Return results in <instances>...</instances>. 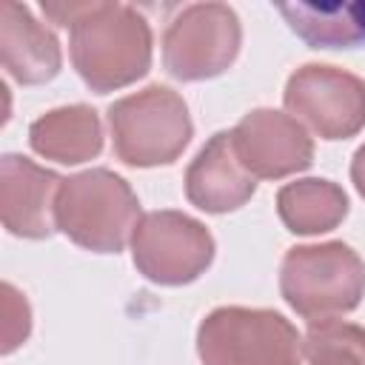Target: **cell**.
Here are the masks:
<instances>
[{
    "instance_id": "1",
    "label": "cell",
    "mask_w": 365,
    "mask_h": 365,
    "mask_svg": "<svg viewBox=\"0 0 365 365\" xmlns=\"http://www.w3.org/2000/svg\"><path fill=\"white\" fill-rule=\"evenodd\" d=\"M46 17L71 29V63L100 94L123 88L151 66V29L123 3H43Z\"/></svg>"
},
{
    "instance_id": "2",
    "label": "cell",
    "mask_w": 365,
    "mask_h": 365,
    "mask_svg": "<svg viewBox=\"0 0 365 365\" xmlns=\"http://www.w3.org/2000/svg\"><path fill=\"white\" fill-rule=\"evenodd\" d=\"M54 222L80 248L117 254L140 222V202L120 174L88 168L63 180L54 202Z\"/></svg>"
},
{
    "instance_id": "3",
    "label": "cell",
    "mask_w": 365,
    "mask_h": 365,
    "mask_svg": "<svg viewBox=\"0 0 365 365\" xmlns=\"http://www.w3.org/2000/svg\"><path fill=\"white\" fill-rule=\"evenodd\" d=\"M279 291L302 319H331L359 305L365 262L345 242L294 245L279 265Z\"/></svg>"
},
{
    "instance_id": "4",
    "label": "cell",
    "mask_w": 365,
    "mask_h": 365,
    "mask_svg": "<svg viewBox=\"0 0 365 365\" xmlns=\"http://www.w3.org/2000/svg\"><path fill=\"white\" fill-rule=\"evenodd\" d=\"M202 365H302V336L277 311L222 305L197 331Z\"/></svg>"
},
{
    "instance_id": "5",
    "label": "cell",
    "mask_w": 365,
    "mask_h": 365,
    "mask_svg": "<svg viewBox=\"0 0 365 365\" xmlns=\"http://www.w3.org/2000/svg\"><path fill=\"white\" fill-rule=\"evenodd\" d=\"M114 154L134 168L174 163L191 140V117L168 86H148L108 108Z\"/></svg>"
},
{
    "instance_id": "6",
    "label": "cell",
    "mask_w": 365,
    "mask_h": 365,
    "mask_svg": "<svg viewBox=\"0 0 365 365\" xmlns=\"http://www.w3.org/2000/svg\"><path fill=\"white\" fill-rule=\"evenodd\" d=\"M240 17L225 3L185 6L165 29L163 63L177 80H208L222 74L240 51Z\"/></svg>"
},
{
    "instance_id": "7",
    "label": "cell",
    "mask_w": 365,
    "mask_h": 365,
    "mask_svg": "<svg viewBox=\"0 0 365 365\" xmlns=\"http://www.w3.org/2000/svg\"><path fill=\"white\" fill-rule=\"evenodd\" d=\"M131 257L151 282L185 285L211 265L214 240L200 220L182 211H151L131 234Z\"/></svg>"
},
{
    "instance_id": "8",
    "label": "cell",
    "mask_w": 365,
    "mask_h": 365,
    "mask_svg": "<svg viewBox=\"0 0 365 365\" xmlns=\"http://www.w3.org/2000/svg\"><path fill=\"white\" fill-rule=\"evenodd\" d=\"M285 108L322 140L354 137L365 125V83L336 66L308 63L285 83Z\"/></svg>"
},
{
    "instance_id": "9",
    "label": "cell",
    "mask_w": 365,
    "mask_h": 365,
    "mask_svg": "<svg viewBox=\"0 0 365 365\" xmlns=\"http://www.w3.org/2000/svg\"><path fill=\"white\" fill-rule=\"evenodd\" d=\"M240 163L262 180H279L311 165L314 143L299 120L274 108L248 111L231 131Z\"/></svg>"
},
{
    "instance_id": "10",
    "label": "cell",
    "mask_w": 365,
    "mask_h": 365,
    "mask_svg": "<svg viewBox=\"0 0 365 365\" xmlns=\"http://www.w3.org/2000/svg\"><path fill=\"white\" fill-rule=\"evenodd\" d=\"M63 177L40 168L29 157L6 154L0 163V217L3 225L29 240L48 237L54 222V202Z\"/></svg>"
},
{
    "instance_id": "11",
    "label": "cell",
    "mask_w": 365,
    "mask_h": 365,
    "mask_svg": "<svg viewBox=\"0 0 365 365\" xmlns=\"http://www.w3.org/2000/svg\"><path fill=\"white\" fill-rule=\"evenodd\" d=\"M257 191V177L240 163L231 131L214 134L185 171V197L208 214L245 205Z\"/></svg>"
},
{
    "instance_id": "12",
    "label": "cell",
    "mask_w": 365,
    "mask_h": 365,
    "mask_svg": "<svg viewBox=\"0 0 365 365\" xmlns=\"http://www.w3.org/2000/svg\"><path fill=\"white\" fill-rule=\"evenodd\" d=\"M0 57L3 68L23 86H37L60 71V43L54 31L14 0L0 3Z\"/></svg>"
},
{
    "instance_id": "13",
    "label": "cell",
    "mask_w": 365,
    "mask_h": 365,
    "mask_svg": "<svg viewBox=\"0 0 365 365\" xmlns=\"http://www.w3.org/2000/svg\"><path fill=\"white\" fill-rule=\"evenodd\" d=\"M29 143L40 157L74 165V163H86L100 154L103 125L94 108L63 106L31 123Z\"/></svg>"
},
{
    "instance_id": "14",
    "label": "cell",
    "mask_w": 365,
    "mask_h": 365,
    "mask_svg": "<svg viewBox=\"0 0 365 365\" xmlns=\"http://www.w3.org/2000/svg\"><path fill=\"white\" fill-rule=\"evenodd\" d=\"M277 11L314 48H354L365 43V0L336 6L279 3Z\"/></svg>"
},
{
    "instance_id": "15",
    "label": "cell",
    "mask_w": 365,
    "mask_h": 365,
    "mask_svg": "<svg viewBox=\"0 0 365 365\" xmlns=\"http://www.w3.org/2000/svg\"><path fill=\"white\" fill-rule=\"evenodd\" d=\"M277 211L294 234H322L336 228L348 214L345 191L331 180H297L279 188Z\"/></svg>"
},
{
    "instance_id": "16",
    "label": "cell",
    "mask_w": 365,
    "mask_h": 365,
    "mask_svg": "<svg viewBox=\"0 0 365 365\" xmlns=\"http://www.w3.org/2000/svg\"><path fill=\"white\" fill-rule=\"evenodd\" d=\"M302 354L308 365H365V328L342 319H317L308 325Z\"/></svg>"
},
{
    "instance_id": "17",
    "label": "cell",
    "mask_w": 365,
    "mask_h": 365,
    "mask_svg": "<svg viewBox=\"0 0 365 365\" xmlns=\"http://www.w3.org/2000/svg\"><path fill=\"white\" fill-rule=\"evenodd\" d=\"M31 319H29V305L23 294L14 291V285H3V354H11L26 336H29Z\"/></svg>"
},
{
    "instance_id": "18",
    "label": "cell",
    "mask_w": 365,
    "mask_h": 365,
    "mask_svg": "<svg viewBox=\"0 0 365 365\" xmlns=\"http://www.w3.org/2000/svg\"><path fill=\"white\" fill-rule=\"evenodd\" d=\"M351 180L356 185V191L365 197V145H359L354 160H351Z\"/></svg>"
}]
</instances>
